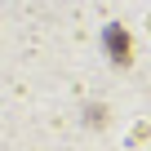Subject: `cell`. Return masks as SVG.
I'll return each instance as SVG.
<instances>
[{
	"instance_id": "1",
	"label": "cell",
	"mask_w": 151,
	"mask_h": 151,
	"mask_svg": "<svg viewBox=\"0 0 151 151\" xmlns=\"http://www.w3.org/2000/svg\"><path fill=\"white\" fill-rule=\"evenodd\" d=\"M107 53H111L116 62H129V58H133V49H129V31H124V27H107Z\"/></svg>"
}]
</instances>
